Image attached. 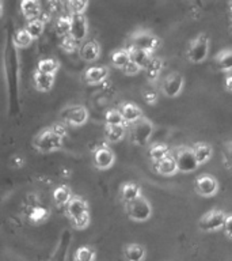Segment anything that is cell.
Returning a JSON list of instances; mask_svg holds the SVG:
<instances>
[{
	"mask_svg": "<svg viewBox=\"0 0 232 261\" xmlns=\"http://www.w3.org/2000/svg\"><path fill=\"white\" fill-rule=\"evenodd\" d=\"M11 166L14 167L23 166V159L19 158V156H14V158L11 159Z\"/></svg>",
	"mask_w": 232,
	"mask_h": 261,
	"instance_id": "obj_45",
	"label": "cell"
},
{
	"mask_svg": "<svg viewBox=\"0 0 232 261\" xmlns=\"http://www.w3.org/2000/svg\"><path fill=\"white\" fill-rule=\"evenodd\" d=\"M195 189L198 195L204 197H212L219 191V182L215 177L209 174L199 175L198 178L195 179Z\"/></svg>",
	"mask_w": 232,
	"mask_h": 261,
	"instance_id": "obj_11",
	"label": "cell"
},
{
	"mask_svg": "<svg viewBox=\"0 0 232 261\" xmlns=\"http://www.w3.org/2000/svg\"><path fill=\"white\" fill-rule=\"evenodd\" d=\"M120 110L125 118V122H129V124H134L142 118V110L133 102H124L120 106Z\"/></svg>",
	"mask_w": 232,
	"mask_h": 261,
	"instance_id": "obj_15",
	"label": "cell"
},
{
	"mask_svg": "<svg viewBox=\"0 0 232 261\" xmlns=\"http://www.w3.org/2000/svg\"><path fill=\"white\" fill-rule=\"evenodd\" d=\"M72 192L67 185H60L53 192V200H54V203L57 205H65L67 207V204L72 200Z\"/></svg>",
	"mask_w": 232,
	"mask_h": 261,
	"instance_id": "obj_26",
	"label": "cell"
},
{
	"mask_svg": "<svg viewBox=\"0 0 232 261\" xmlns=\"http://www.w3.org/2000/svg\"><path fill=\"white\" fill-rule=\"evenodd\" d=\"M65 256H67V246L65 248H60L54 253V256H53L52 261H64Z\"/></svg>",
	"mask_w": 232,
	"mask_h": 261,
	"instance_id": "obj_43",
	"label": "cell"
},
{
	"mask_svg": "<svg viewBox=\"0 0 232 261\" xmlns=\"http://www.w3.org/2000/svg\"><path fill=\"white\" fill-rule=\"evenodd\" d=\"M110 60H111V64H113L115 68L124 69L126 65L130 63L129 50H128V49H117V50H114V52L111 53Z\"/></svg>",
	"mask_w": 232,
	"mask_h": 261,
	"instance_id": "obj_25",
	"label": "cell"
},
{
	"mask_svg": "<svg viewBox=\"0 0 232 261\" xmlns=\"http://www.w3.org/2000/svg\"><path fill=\"white\" fill-rule=\"evenodd\" d=\"M191 148L194 151L195 159H197L199 166L204 165V163H207L212 158V154H213L212 147L209 144H207V143H195Z\"/></svg>",
	"mask_w": 232,
	"mask_h": 261,
	"instance_id": "obj_23",
	"label": "cell"
},
{
	"mask_svg": "<svg viewBox=\"0 0 232 261\" xmlns=\"http://www.w3.org/2000/svg\"><path fill=\"white\" fill-rule=\"evenodd\" d=\"M61 118L69 125L81 126L89 120V110L83 105H69L61 112Z\"/></svg>",
	"mask_w": 232,
	"mask_h": 261,
	"instance_id": "obj_7",
	"label": "cell"
},
{
	"mask_svg": "<svg viewBox=\"0 0 232 261\" xmlns=\"http://www.w3.org/2000/svg\"><path fill=\"white\" fill-rule=\"evenodd\" d=\"M59 68H60V63L56 59H42L38 61V65H37V71L49 73V75H56Z\"/></svg>",
	"mask_w": 232,
	"mask_h": 261,
	"instance_id": "obj_29",
	"label": "cell"
},
{
	"mask_svg": "<svg viewBox=\"0 0 232 261\" xmlns=\"http://www.w3.org/2000/svg\"><path fill=\"white\" fill-rule=\"evenodd\" d=\"M228 8H229V11H231V14H232V3L228 4Z\"/></svg>",
	"mask_w": 232,
	"mask_h": 261,
	"instance_id": "obj_47",
	"label": "cell"
},
{
	"mask_svg": "<svg viewBox=\"0 0 232 261\" xmlns=\"http://www.w3.org/2000/svg\"><path fill=\"white\" fill-rule=\"evenodd\" d=\"M75 261H95V252L90 246H80L75 253Z\"/></svg>",
	"mask_w": 232,
	"mask_h": 261,
	"instance_id": "obj_36",
	"label": "cell"
},
{
	"mask_svg": "<svg viewBox=\"0 0 232 261\" xmlns=\"http://www.w3.org/2000/svg\"><path fill=\"white\" fill-rule=\"evenodd\" d=\"M85 214H90L89 203L80 196H73L72 200L67 204V215H68L69 220L80 218Z\"/></svg>",
	"mask_w": 232,
	"mask_h": 261,
	"instance_id": "obj_13",
	"label": "cell"
},
{
	"mask_svg": "<svg viewBox=\"0 0 232 261\" xmlns=\"http://www.w3.org/2000/svg\"><path fill=\"white\" fill-rule=\"evenodd\" d=\"M114 162H115V154L107 146L98 147L97 150L94 151V165L99 170H107L113 166Z\"/></svg>",
	"mask_w": 232,
	"mask_h": 261,
	"instance_id": "obj_10",
	"label": "cell"
},
{
	"mask_svg": "<svg viewBox=\"0 0 232 261\" xmlns=\"http://www.w3.org/2000/svg\"><path fill=\"white\" fill-rule=\"evenodd\" d=\"M147 256V250L142 245L128 244L124 248V258L126 261H142Z\"/></svg>",
	"mask_w": 232,
	"mask_h": 261,
	"instance_id": "obj_19",
	"label": "cell"
},
{
	"mask_svg": "<svg viewBox=\"0 0 232 261\" xmlns=\"http://www.w3.org/2000/svg\"><path fill=\"white\" fill-rule=\"evenodd\" d=\"M34 85H36V89L38 91H44V93L50 91L53 85H54V75L36 71V73H34Z\"/></svg>",
	"mask_w": 232,
	"mask_h": 261,
	"instance_id": "obj_22",
	"label": "cell"
},
{
	"mask_svg": "<svg viewBox=\"0 0 232 261\" xmlns=\"http://www.w3.org/2000/svg\"><path fill=\"white\" fill-rule=\"evenodd\" d=\"M61 48L64 49L65 52L72 53V52H75V50H77V48H79V44H77L76 40H73L72 37L68 36V37H65V38H63V42H61ZM79 49H80V48H79Z\"/></svg>",
	"mask_w": 232,
	"mask_h": 261,
	"instance_id": "obj_37",
	"label": "cell"
},
{
	"mask_svg": "<svg viewBox=\"0 0 232 261\" xmlns=\"http://www.w3.org/2000/svg\"><path fill=\"white\" fill-rule=\"evenodd\" d=\"M71 224L76 230H84V228L89 227L90 224V214H85V215L76 218V219H71Z\"/></svg>",
	"mask_w": 232,
	"mask_h": 261,
	"instance_id": "obj_38",
	"label": "cell"
},
{
	"mask_svg": "<svg viewBox=\"0 0 232 261\" xmlns=\"http://www.w3.org/2000/svg\"><path fill=\"white\" fill-rule=\"evenodd\" d=\"M223 230L224 234H225L228 238H231L232 240V214L227 216V220H225V224H224Z\"/></svg>",
	"mask_w": 232,
	"mask_h": 261,
	"instance_id": "obj_42",
	"label": "cell"
},
{
	"mask_svg": "<svg viewBox=\"0 0 232 261\" xmlns=\"http://www.w3.org/2000/svg\"><path fill=\"white\" fill-rule=\"evenodd\" d=\"M24 29H26L28 34L33 37V40H37V38H40V37L42 36V33H44L45 22H42L40 18H38V19L28 20Z\"/></svg>",
	"mask_w": 232,
	"mask_h": 261,
	"instance_id": "obj_33",
	"label": "cell"
},
{
	"mask_svg": "<svg viewBox=\"0 0 232 261\" xmlns=\"http://www.w3.org/2000/svg\"><path fill=\"white\" fill-rule=\"evenodd\" d=\"M227 214L221 210H212L201 216L198 222V227L204 232H213L217 230H223L225 220H227Z\"/></svg>",
	"mask_w": 232,
	"mask_h": 261,
	"instance_id": "obj_5",
	"label": "cell"
},
{
	"mask_svg": "<svg viewBox=\"0 0 232 261\" xmlns=\"http://www.w3.org/2000/svg\"><path fill=\"white\" fill-rule=\"evenodd\" d=\"M216 63L221 71H232V49H224L216 56Z\"/></svg>",
	"mask_w": 232,
	"mask_h": 261,
	"instance_id": "obj_27",
	"label": "cell"
},
{
	"mask_svg": "<svg viewBox=\"0 0 232 261\" xmlns=\"http://www.w3.org/2000/svg\"><path fill=\"white\" fill-rule=\"evenodd\" d=\"M225 87H227V90L232 91V75H228L225 77Z\"/></svg>",
	"mask_w": 232,
	"mask_h": 261,
	"instance_id": "obj_46",
	"label": "cell"
},
{
	"mask_svg": "<svg viewBox=\"0 0 232 261\" xmlns=\"http://www.w3.org/2000/svg\"><path fill=\"white\" fill-rule=\"evenodd\" d=\"M65 7L68 8L69 15H83L89 7V3L81 2V0H71V2L65 3Z\"/></svg>",
	"mask_w": 232,
	"mask_h": 261,
	"instance_id": "obj_35",
	"label": "cell"
},
{
	"mask_svg": "<svg viewBox=\"0 0 232 261\" xmlns=\"http://www.w3.org/2000/svg\"><path fill=\"white\" fill-rule=\"evenodd\" d=\"M109 76V68L107 67H90L85 69L84 79L89 85H99L103 81H106Z\"/></svg>",
	"mask_w": 232,
	"mask_h": 261,
	"instance_id": "obj_14",
	"label": "cell"
},
{
	"mask_svg": "<svg viewBox=\"0 0 232 261\" xmlns=\"http://www.w3.org/2000/svg\"><path fill=\"white\" fill-rule=\"evenodd\" d=\"M126 129L124 125H106V140L109 143H117L124 139Z\"/></svg>",
	"mask_w": 232,
	"mask_h": 261,
	"instance_id": "obj_28",
	"label": "cell"
},
{
	"mask_svg": "<svg viewBox=\"0 0 232 261\" xmlns=\"http://www.w3.org/2000/svg\"><path fill=\"white\" fill-rule=\"evenodd\" d=\"M128 50H129L130 60L142 69H146L147 65L150 64L151 60H152V53L150 52H146V50H141V49L137 48H132V46H129Z\"/></svg>",
	"mask_w": 232,
	"mask_h": 261,
	"instance_id": "obj_21",
	"label": "cell"
},
{
	"mask_svg": "<svg viewBox=\"0 0 232 261\" xmlns=\"http://www.w3.org/2000/svg\"><path fill=\"white\" fill-rule=\"evenodd\" d=\"M79 55L87 63H93L101 55V48L95 41H89V42L81 45L80 49H79Z\"/></svg>",
	"mask_w": 232,
	"mask_h": 261,
	"instance_id": "obj_18",
	"label": "cell"
},
{
	"mask_svg": "<svg viewBox=\"0 0 232 261\" xmlns=\"http://www.w3.org/2000/svg\"><path fill=\"white\" fill-rule=\"evenodd\" d=\"M162 69L163 61L160 60V59H158V57H152V60H151L150 64L147 65V68L144 69V71H146L147 76H148L150 81H155V79L160 75Z\"/></svg>",
	"mask_w": 232,
	"mask_h": 261,
	"instance_id": "obj_32",
	"label": "cell"
},
{
	"mask_svg": "<svg viewBox=\"0 0 232 261\" xmlns=\"http://www.w3.org/2000/svg\"><path fill=\"white\" fill-rule=\"evenodd\" d=\"M183 86H185V81L182 75L178 72H171L163 79V94L168 98L178 97L179 94L182 93Z\"/></svg>",
	"mask_w": 232,
	"mask_h": 261,
	"instance_id": "obj_9",
	"label": "cell"
},
{
	"mask_svg": "<svg viewBox=\"0 0 232 261\" xmlns=\"http://www.w3.org/2000/svg\"><path fill=\"white\" fill-rule=\"evenodd\" d=\"M71 24H72V19H71V15H60L54 20V29H56V33L60 37L65 38V37L71 36Z\"/></svg>",
	"mask_w": 232,
	"mask_h": 261,
	"instance_id": "obj_24",
	"label": "cell"
},
{
	"mask_svg": "<svg viewBox=\"0 0 232 261\" xmlns=\"http://www.w3.org/2000/svg\"><path fill=\"white\" fill-rule=\"evenodd\" d=\"M120 193H121V199L124 203H132L138 197H141V188L136 182H124L121 185Z\"/></svg>",
	"mask_w": 232,
	"mask_h": 261,
	"instance_id": "obj_16",
	"label": "cell"
},
{
	"mask_svg": "<svg viewBox=\"0 0 232 261\" xmlns=\"http://www.w3.org/2000/svg\"><path fill=\"white\" fill-rule=\"evenodd\" d=\"M142 95H144V99H146L147 103H156V101H158V95H156V93H155L154 90H146L144 93H142Z\"/></svg>",
	"mask_w": 232,
	"mask_h": 261,
	"instance_id": "obj_41",
	"label": "cell"
},
{
	"mask_svg": "<svg viewBox=\"0 0 232 261\" xmlns=\"http://www.w3.org/2000/svg\"><path fill=\"white\" fill-rule=\"evenodd\" d=\"M12 41H14V44H15L16 48L23 49L30 46V44L33 42V37L28 34L26 29H19V30H16L15 34H14Z\"/></svg>",
	"mask_w": 232,
	"mask_h": 261,
	"instance_id": "obj_30",
	"label": "cell"
},
{
	"mask_svg": "<svg viewBox=\"0 0 232 261\" xmlns=\"http://www.w3.org/2000/svg\"><path fill=\"white\" fill-rule=\"evenodd\" d=\"M50 128L53 129V132H56L63 139H64V136H67V126H65L64 122H54Z\"/></svg>",
	"mask_w": 232,
	"mask_h": 261,
	"instance_id": "obj_39",
	"label": "cell"
},
{
	"mask_svg": "<svg viewBox=\"0 0 232 261\" xmlns=\"http://www.w3.org/2000/svg\"><path fill=\"white\" fill-rule=\"evenodd\" d=\"M209 53V38L204 34H199L191 41L187 48V59L191 63H202Z\"/></svg>",
	"mask_w": 232,
	"mask_h": 261,
	"instance_id": "obj_6",
	"label": "cell"
},
{
	"mask_svg": "<svg viewBox=\"0 0 232 261\" xmlns=\"http://www.w3.org/2000/svg\"><path fill=\"white\" fill-rule=\"evenodd\" d=\"M140 67H138L137 64H134L133 61L130 60V63L128 65H126L125 68L122 69V71H124V73H126V75H130V76H132V75H136V73H138L140 72Z\"/></svg>",
	"mask_w": 232,
	"mask_h": 261,
	"instance_id": "obj_40",
	"label": "cell"
},
{
	"mask_svg": "<svg viewBox=\"0 0 232 261\" xmlns=\"http://www.w3.org/2000/svg\"><path fill=\"white\" fill-rule=\"evenodd\" d=\"M64 4L60 3V2H49L48 7H49V12H59L61 11L60 7H63Z\"/></svg>",
	"mask_w": 232,
	"mask_h": 261,
	"instance_id": "obj_44",
	"label": "cell"
},
{
	"mask_svg": "<svg viewBox=\"0 0 232 261\" xmlns=\"http://www.w3.org/2000/svg\"><path fill=\"white\" fill-rule=\"evenodd\" d=\"M129 46L154 53L160 46V40H159V37L155 36L154 33L147 32V30H137L130 36Z\"/></svg>",
	"mask_w": 232,
	"mask_h": 261,
	"instance_id": "obj_3",
	"label": "cell"
},
{
	"mask_svg": "<svg viewBox=\"0 0 232 261\" xmlns=\"http://www.w3.org/2000/svg\"><path fill=\"white\" fill-rule=\"evenodd\" d=\"M72 24H71V37L73 40L83 41L89 34V22L85 15H71Z\"/></svg>",
	"mask_w": 232,
	"mask_h": 261,
	"instance_id": "obj_12",
	"label": "cell"
},
{
	"mask_svg": "<svg viewBox=\"0 0 232 261\" xmlns=\"http://www.w3.org/2000/svg\"><path fill=\"white\" fill-rule=\"evenodd\" d=\"M170 154V150H168V147L164 146V144H154V146L150 148V158L154 161V163L160 162L164 158H167Z\"/></svg>",
	"mask_w": 232,
	"mask_h": 261,
	"instance_id": "obj_31",
	"label": "cell"
},
{
	"mask_svg": "<svg viewBox=\"0 0 232 261\" xmlns=\"http://www.w3.org/2000/svg\"><path fill=\"white\" fill-rule=\"evenodd\" d=\"M154 167L155 170L162 175H174L177 171H179L177 159L172 155H168L167 158H164L160 162L154 163Z\"/></svg>",
	"mask_w": 232,
	"mask_h": 261,
	"instance_id": "obj_17",
	"label": "cell"
},
{
	"mask_svg": "<svg viewBox=\"0 0 232 261\" xmlns=\"http://www.w3.org/2000/svg\"><path fill=\"white\" fill-rule=\"evenodd\" d=\"M174 156L177 159V163H178L179 171H182V173H193V171L198 169L199 165L197 162V159H195L193 148L179 147Z\"/></svg>",
	"mask_w": 232,
	"mask_h": 261,
	"instance_id": "obj_8",
	"label": "cell"
},
{
	"mask_svg": "<svg viewBox=\"0 0 232 261\" xmlns=\"http://www.w3.org/2000/svg\"><path fill=\"white\" fill-rule=\"evenodd\" d=\"M154 130V124H152L148 118L142 117L140 121L134 122V124H132V126H130V142L133 143V144H136V146H147V144L150 143L151 138H152Z\"/></svg>",
	"mask_w": 232,
	"mask_h": 261,
	"instance_id": "obj_2",
	"label": "cell"
},
{
	"mask_svg": "<svg viewBox=\"0 0 232 261\" xmlns=\"http://www.w3.org/2000/svg\"><path fill=\"white\" fill-rule=\"evenodd\" d=\"M33 144L41 152H54L63 148V138L53 132L52 128H45L34 138Z\"/></svg>",
	"mask_w": 232,
	"mask_h": 261,
	"instance_id": "obj_1",
	"label": "cell"
},
{
	"mask_svg": "<svg viewBox=\"0 0 232 261\" xmlns=\"http://www.w3.org/2000/svg\"><path fill=\"white\" fill-rule=\"evenodd\" d=\"M20 10L27 20L38 19V16L41 15V3L36 0H23L20 3Z\"/></svg>",
	"mask_w": 232,
	"mask_h": 261,
	"instance_id": "obj_20",
	"label": "cell"
},
{
	"mask_svg": "<svg viewBox=\"0 0 232 261\" xmlns=\"http://www.w3.org/2000/svg\"><path fill=\"white\" fill-rule=\"evenodd\" d=\"M106 125H124L125 124V118L122 116L120 109H110L105 114Z\"/></svg>",
	"mask_w": 232,
	"mask_h": 261,
	"instance_id": "obj_34",
	"label": "cell"
},
{
	"mask_svg": "<svg viewBox=\"0 0 232 261\" xmlns=\"http://www.w3.org/2000/svg\"><path fill=\"white\" fill-rule=\"evenodd\" d=\"M125 211L134 222H147L152 216V205L144 196H141L132 203L125 204Z\"/></svg>",
	"mask_w": 232,
	"mask_h": 261,
	"instance_id": "obj_4",
	"label": "cell"
}]
</instances>
